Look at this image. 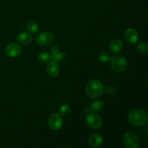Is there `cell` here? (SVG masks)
Returning <instances> with one entry per match:
<instances>
[{"instance_id": "obj_1", "label": "cell", "mask_w": 148, "mask_h": 148, "mask_svg": "<svg viewBox=\"0 0 148 148\" xmlns=\"http://www.w3.org/2000/svg\"><path fill=\"white\" fill-rule=\"evenodd\" d=\"M148 116L145 111L141 108L132 110L128 115V121L134 127H143L147 122Z\"/></svg>"}, {"instance_id": "obj_2", "label": "cell", "mask_w": 148, "mask_h": 148, "mask_svg": "<svg viewBox=\"0 0 148 148\" xmlns=\"http://www.w3.org/2000/svg\"><path fill=\"white\" fill-rule=\"evenodd\" d=\"M87 95L92 98L101 96L104 92V88L101 81L98 79H92L87 84L85 88Z\"/></svg>"}, {"instance_id": "obj_3", "label": "cell", "mask_w": 148, "mask_h": 148, "mask_svg": "<svg viewBox=\"0 0 148 148\" xmlns=\"http://www.w3.org/2000/svg\"><path fill=\"white\" fill-rule=\"evenodd\" d=\"M111 65L114 72L117 73H121L127 69L128 63L125 57L121 55H116L111 58Z\"/></svg>"}, {"instance_id": "obj_4", "label": "cell", "mask_w": 148, "mask_h": 148, "mask_svg": "<svg viewBox=\"0 0 148 148\" xmlns=\"http://www.w3.org/2000/svg\"><path fill=\"white\" fill-rule=\"evenodd\" d=\"M124 145L127 148H138L140 145V140L137 134L132 132L125 133L123 138Z\"/></svg>"}, {"instance_id": "obj_5", "label": "cell", "mask_w": 148, "mask_h": 148, "mask_svg": "<svg viewBox=\"0 0 148 148\" xmlns=\"http://www.w3.org/2000/svg\"><path fill=\"white\" fill-rule=\"evenodd\" d=\"M53 41H54V36L51 32H41L36 37V42L38 44L43 47L51 46Z\"/></svg>"}, {"instance_id": "obj_6", "label": "cell", "mask_w": 148, "mask_h": 148, "mask_svg": "<svg viewBox=\"0 0 148 148\" xmlns=\"http://www.w3.org/2000/svg\"><path fill=\"white\" fill-rule=\"evenodd\" d=\"M85 121L90 128L97 130L101 128L103 124V120L100 116L95 113H89L85 117Z\"/></svg>"}, {"instance_id": "obj_7", "label": "cell", "mask_w": 148, "mask_h": 148, "mask_svg": "<svg viewBox=\"0 0 148 148\" xmlns=\"http://www.w3.org/2000/svg\"><path fill=\"white\" fill-rule=\"evenodd\" d=\"M63 125L62 116L58 114H53L49 118V126L51 130H59Z\"/></svg>"}, {"instance_id": "obj_8", "label": "cell", "mask_w": 148, "mask_h": 148, "mask_svg": "<svg viewBox=\"0 0 148 148\" xmlns=\"http://www.w3.org/2000/svg\"><path fill=\"white\" fill-rule=\"evenodd\" d=\"M5 53L8 56L15 58L22 53V48L20 45L15 43H10L5 48Z\"/></svg>"}, {"instance_id": "obj_9", "label": "cell", "mask_w": 148, "mask_h": 148, "mask_svg": "<svg viewBox=\"0 0 148 148\" xmlns=\"http://www.w3.org/2000/svg\"><path fill=\"white\" fill-rule=\"evenodd\" d=\"M124 38L128 43L134 44L138 41L140 36H139L138 32L135 29L129 28L124 33Z\"/></svg>"}, {"instance_id": "obj_10", "label": "cell", "mask_w": 148, "mask_h": 148, "mask_svg": "<svg viewBox=\"0 0 148 148\" xmlns=\"http://www.w3.org/2000/svg\"><path fill=\"white\" fill-rule=\"evenodd\" d=\"M59 71H60V68H59V63L54 62V61L49 62L46 67V72L51 77H55L58 76Z\"/></svg>"}, {"instance_id": "obj_11", "label": "cell", "mask_w": 148, "mask_h": 148, "mask_svg": "<svg viewBox=\"0 0 148 148\" xmlns=\"http://www.w3.org/2000/svg\"><path fill=\"white\" fill-rule=\"evenodd\" d=\"M17 42L20 43V45L23 46H27L30 45L33 41V36L31 34L26 32H23V33H20L17 38Z\"/></svg>"}, {"instance_id": "obj_12", "label": "cell", "mask_w": 148, "mask_h": 148, "mask_svg": "<svg viewBox=\"0 0 148 148\" xmlns=\"http://www.w3.org/2000/svg\"><path fill=\"white\" fill-rule=\"evenodd\" d=\"M88 143L90 146L93 147H98L103 144V139L102 136L98 134H95L91 135L89 137L88 140Z\"/></svg>"}, {"instance_id": "obj_13", "label": "cell", "mask_w": 148, "mask_h": 148, "mask_svg": "<svg viewBox=\"0 0 148 148\" xmlns=\"http://www.w3.org/2000/svg\"><path fill=\"white\" fill-rule=\"evenodd\" d=\"M109 49L112 53H118L121 51L123 49V43L119 39H114L111 40L109 45Z\"/></svg>"}, {"instance_id": "obj_14", "label": "cell", "mask_w": 148, "mask_h": 148, "mask_svg": "<svg viewBox=\"0 0 148 148\" xmlns=\"http://www.w3.org/2000/svg\"><path fill=\"white\" fill-rule=\"evenodd\" d=\"M104 103L101 100L97 99L92 101L90 104V108L93 111H100L103 108Z\"/></svg>"}, {"instance_id": "obj_15", "label": "cell", "mask_w": 148, "mask_h": 148, "mask_svg": "<svg viewBox=\"0 0 148 148\" xmlns=\"http://www.w3.org/2000/svg\"><path fill=\"white\" fill-rule=\"evenodd\" d=\"M98 59L102 63H107L110 62L111 59V56L110 53H108L106 51H103L98 53Z\"/></svg>"}, {"instance_id": "obj_16", "label": "cell", "mask_w": 148, "mask_h": 148, "mask_svg": "<svg viewBox=\"0 0 148 148\" xmlns=\"http://www.w3.org/2000/svg\"><path fill=\"white\" fill-rule=\"evenodd\" d=\"M51 59V54L46 53V52H42V53H39L38 56V61L43 64L49 62Z\"/></svg>"}, {"instance_id": "obj_17", "label": "cell", "mask_w": 148, "mask_h": 148, "mask_svg": "<svg viewBox=\"0 0 148 148\" xmlns=\"http://www.w3.org/2000/svg\"><path fill=\"white\" fill-rule=\"evenodd\" d=\"M66 54L63 52H58L56 54H51V58L53 61L57 62V63H61L63 62L66 59Z\"/></svg>"}, {"instance_id": "obj_18", "label": "cell", "mask_w": 148, "mask_h": 148, "mask_svg": "<svg viewBox=\"0 0 148 148\" xmlns=\"http://www.w3.org/2000/svg\"><path fill=\"white\" fill-rule=\"evenodd\" d=\"M27 28L28 30V31L31 33H36L38 31V25L36 23V21H33V20H31V21L29 22L27 25Z\"/></svg>"}, {"instance_id": "obj_19", "label": "cell", "mask_w": 148, "mask_h": 148, "mask_svg": "<svg viewBox=\"0 0 148 148\" xmlns=\"http://www.w3.org/2000/svg\"><path fill=\"white\" fill-rule=\"evenodd\" d=\"M70 111H71V108H70V106H69V105H68V104L66 103H64L59 107V113L61 116H66L69 114Z\"/></svg>"}, {"instance_id": "obj_20", "label": "cell", "mask_w": 148, "mask_h": 148, "mask_svg": "<svg viewBox=\"0 0 148 148\" xmlns=\"http://www.w3.org/2000/svg\"><path fill=\"white\" fill-rule=\"evenodd\" d=\"M137 49L139 53H142V54H145L147 53L148 51V45L145 42H140L137 46Z\"/></svg>"}, {"instance_id": "obj_21", "label": "cell", "mask_w": 148, "mask_h": 148, "mask_svg": "<svg viewBox=\"0 0 148 148\" xmlns=\"http://www.w3.org/2000/svg\"><path fill=\"white\" fill-rule=\"evenodd\" d=\"M59 46H52V48H51V54H56V53H57L58 52H59Z\"/></svg>"}]
</instances>
